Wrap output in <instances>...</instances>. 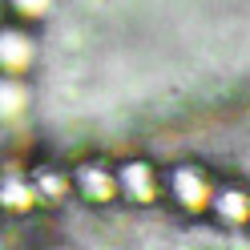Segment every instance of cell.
Instances as JSON below:
<instances>
[{"label":"cell","instance_id":"obj_3","mask_svg":"<svg viewBox=\"0 0 250 250\" xmlns=\"http://www.w3.org/2000/svg\"><path fill=\"white\" fill-rule=\"evenodd\" d=\"M17 105H24V89L17 81H0V113L12 117V109H17Z\"/></svg>","mask_w":250,"mask_h":250},{"label":"cell","instance_id":"obj_1","mask_svg":"<svg viewBox=\"0 0 250 250\" xmlns=\"http://www.w3.org/2000/svg\"><path fill=\"white\" fill-rule=\"evenodd\" d=\"M33 53L37 44L24 28H0V69H24Z\"/></svg>","mask_w":250,"mask_h":250},{"label":"cell","instance_id":"obj_2","mask_svg":"<svg viewBox=\"0 0 250 250\" xmlns=\"http://www.w3.org/2000/svg\"><path fill=\"white\" fill-rule=\"evenodd\" d=\"M8 8H12V17H21V21H41V17H49L53 0H8Z\"/></svg>","mask_w":250,"mask_h":250}]
</instances>
